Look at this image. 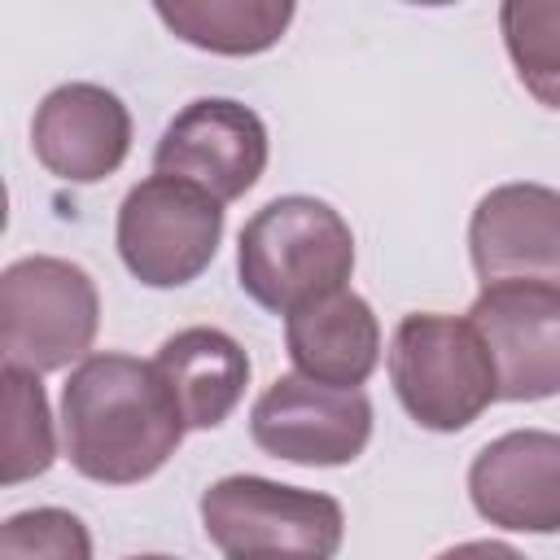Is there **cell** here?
Here are the masks:
<instances>
[{
	"label": "cell",
	"mask_w": 560,
	"mask_h": 560,
	"mask_svg": "<svg viewBox=\"0 0 560 560\" xmlns=\"http://www.w3.org/2000/svg\"><path fill=\"white\" fill-rule=\"evenodd\" d=\"M61 438L74 472L105 486H131L175 455L184 416L153 363L88 354L61 389Z\"/></svg>",
	"instance_id": "6da1fadb"
},
{
	"label": "cell",
	"mask_w": 560,
	"mask_h": 560,
	"mask_svg": "<svg viewBox=\"0 0 560 560\" xmlns=\"http://www.w3.org/2000/svg\"><path fill=\"white\" fill-rule=\"evenodd\" d=\"M236 271L258 306L293 315L346 289L354 271L350 223L319 197H276L241 228Z\"/></svg>",
	"instance_id": "7a4b0ae2"
},
{
	"label": "cell",
	"mask_w": 560,
	"mask_h": 560,
	"mask_svg": "<svg viewBox=\"0 0 560 560\" xmlns=\"http://www.w3.org/2000/svg\"><path fill=\"white\" fill-rule=\"evenodd\" d=\"M389 381L420 429L459 433L494 398V363L468 319L416 311L402 315L389 341Z\"/></svg>",
	"instance_id": "3957f363"
},
{
	"label": "cell",
	"mask_w": 560,
	"mask_h": 560,
	"mask_svg": "<svg viewBox=\"0 0 560 560\" xmlns=\"http://www.w3.org/2000/svg\"><path fill=\"white\" fill-rule=\"evenodd\" d=\"M101 298L92 276L52 254H31L0 276V350L9 368L57 372L92 350Z\"/></svg>",
	"instance_id": "277c9868"
},
{
	"label": "cell",
	"mask_w": 560,
	"mask_h": 560,
	"mask_svg": "<svg viewBox=\"0 0 560 560\" xmlns=\"http://www.w3.org/2000/svg\"><path fill=\"white\" fill-rule=\"evenodd\" d=\"M201 529L228 556L302 551L332 560L341 547V503L332 494L280 486L267 477H223L201 494Z\"/></svg>",
	"instance_id": "5b68a950"
},
{
	"label": "cell",
	"mask_w": 560,
	"mask_h": 560,
	"mask_svg": "<svg viewBox=\"0 0 560 560\" xmlns=\"http://www.w3.org/2000/svg\"><path fill=\"white\" fill-rule=\"evenodd\" d=\"M223 236V206L197 184L149 175L118 206V254L149 289L197 280Z\"/></svg>",
	"instance_id": "8992f818"
},
{
	"label": "cell",
	"mask_w": 560,
	"mask_h": 560,
	"mask_svg": "<svg viewBox=\"0 0 560 560\" xmlns=\"http://www.w3.org/2000/svg\"><path fill=\"white\" fill-rule=\"evenodd\" d=\"M249 438L258 451L289 464H354L372 438V402L363 389H341L289 372L276 376L254 402Z\"/></svg>",
	"instance_id": "52a82bcc"
},
{
	"label": "cell",
	"mask_w": 560,
	"mask_h": 560,
	"mask_svg": "<svg viewBox=\"0 0 560 560\" xmlns=\"http://www.w3.org/2000/svg\"><path fill=\"white\" fill-rule=\"evenodd\" d=\"M468 324L481 332L499 398L538 402L560 394V289L538 280L481 284L468 306Z\"/></svg>",
	"instance_id": "ba28073f"
},
{
	"label": "cell",
	"mask_w": 560,
	"mask_h": 560,
	"mask_svg": "<svg viewBox=\"0 0 560 560\" xmlns=\"http://www.w3.org/2000/svg\"><path fill=\"white\" fill-rule=\"evenodd\" d=\"M153 171L197 184L219 206L236 201L267 171V127L241 101L201 96L166 122L153 149Z\"/></svg>",
	"instance_id": "9c48e42d"
},
{
	"label": "cell",
	"mask_w": 560,
	"mask_h": 560,
	"mask_svg": "<svg viewBox=\"0 0 560 560\" xmlns=\"http://www.w3.org/2000/svg\"><path fill=\"white\" fill-rule=\"evenodd\" d=\"M468 254L481 284L538 280L560 289V192L547 184L490 188L472 210Z\"/></svg>",
	"instance_id": "30bf717a"
},
{
	"label": "cell",
	"mask_w": 560,
	"mask_h": 560,
	"mask_svg": "<svg viewBox=\"0 0 560 560\" xmlns=\"http://www.w3.org/2000/svg\"><path fill=\"white\" fill-rule=\"evenodd\" d=\"M472 508L516 534L560 529V433L516 429L486 442L468 468Z\"/></svg>",
	"instance_id": "8fae6325"
},
{
	"label": "cell",
	"mask_w": 560,
	"mask_h": 560,
	"mask_svg": "<svg viewBox=\"0 0 560 560\" xmlns=\"http://www.w3.org/2000/svg\"><path fill=\"white\" fill-rule=\"evenodd\" d=\"M31 149L57 179L96 184L122 166L131 149V114L101 83H61L35 109Z\"/></svg>",
	"instance_id": "7c38bea8"
},
{
	"label": "cell",
	"mask_w": 560,
	"mask_h": 560,
	"mask_svg": "<svg viewBox=\"0 0 560 560\" xmlns=\"http://www.w3.org/2000/svg\"><path fill=\"white\" fill-rule=\"evenodd\" d=\"M284 346H289L298 376L359 389L376 372L381 324L359 293L337 289V293L284 315Z\"/></svg>",
	"instance_id": "4fadbf2b"
},
{
	"label": "cell",
	"mask_w": 560,
	"mask_h": 560,
	"mask_svg": "<svg viewBox=\"0 0 560 560\" xmlns=\"http://www.w3.org/2000/svg\"><path fill=\"white\" fill-rule=\"evenodd\" d=\"M158 376L166 381L184 429H219L249 385V359L236 337L223 328H184L162 341L153 359Z\"/></svg>",
	"instance_id": "5bb4252c"
},
{
	"label": "cell",
	"mask_w": 560,
	"mask_h": 560,
	"mask_svg": "<svg viewBox=\"0 0 560 560\" xmlns=\"http://www.w3.org/2000/svg\"><path fill=\"white\" fill-rule=\"evenodd\" d=\"M158 18L192 48L249 57L271 48L293 22L289 0H175L158 4Z\"/></svg>",
	"instance_id": "9a60e30c"
},
{
	"label": "cell",
	"mask_w": 560,
	"mask_h": 560,
	"mask_svg": "<svg viewBox=\"0 0 560 560\" xmlns=\"http://www.w3.org/2000/svg\"><path fill=\"white\" fill-rule=\"evenodd\" d=\"M4 385V429H0V481L18 486L26 477H39L57 459V438H52V416L48 398L35 372L9 368L0 372Z\"/></svg>",
	"instance_id": "2e32d148"
},
{
	"label": "cell",
	"mask_w": 560,
	"mask_h": 560,
	"mask_svg": "<svg viewBox=\"0 0 560 560\" xmlns=\"http://www.w3.org/2000/svg\"><path fill=\"white\" fill-rule=\"evenodd\" d=\"M499 26L525 92L560 109V0H508Z\"/></svg>",
	"instance_id": "e0dca14e"
},
{
	"label": "cell",
	"mask_w": 560,
	"mask_h": 560,
	"mask_svg": "<svg viewBox=\"0 0 560 560\" xmlns=\"http://www.w3.org/2000/svg\"><path fill=\"white\" fill-rule=\"evenodd\" d=\"M0 560H92V534L66 508H31L4 521Z\"/></svg>",
	"instance_id": "ac0fdd59"
},
{
	"label": "cell",
	"mask_w": 560,
	"mask_h": 560,
	"mask_svg": "<svg viewBox=\"0 0 560 560\" xmlns=\"http://www.w3.org/2000/svg\"><path fill=\"white\" fill-rule=\"evenodd\" d=\"M438 560H525L516 547L508 542H494V538H472V542H459L451 551H442Z\"/></svg>",
	"instance_id": "d6986e66"
},
{
	"label": "cell",
	"mask_w": 560,
	"mask_h": 560,
	"mask_svg": "<svg viewBox=\"0 0 560 560\" xmlns=\"http://www.w3.org/2000/svg\"><path fill=\"white\" fill-rule=\"evenodd\" d=\"M228 560H319V556H302V551H249V556H228Z\"/></svg>",
	"instance_id": "ffe728a7"
},
{
	"label": "cell",
	"mask_w": 560,
	"mask_h": 560,
	"mask_svg": "<svg viewBox=\"0 0 560 560\" xmlns=\"http://www.w3.org/2000/svg\"><path fill=\"white\" fill-rule=\"evenodd\" d=\"M131 560H175V556H131Z\"/></svg>",
	"instance_id": "44dd1931"
}]
</instances>
